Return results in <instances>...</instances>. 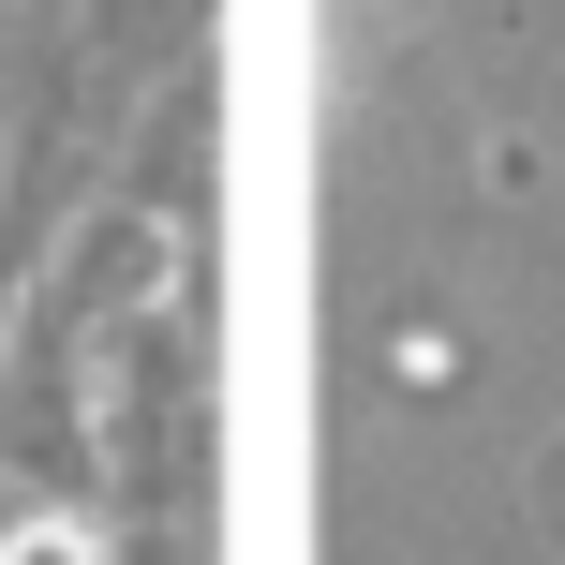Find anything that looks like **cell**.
I'll return each mask as SVG.
<instances>
[{
  "label": "cell",
  "instance_id": "cell-1",
  "mask_svg": "<svg viewBox=\"0 0 565 565\" xmlns=\"http://www.w3.org/2000/svg\"><path fill=\"white\" fill-rule=\"evenodd\" d=\"M0 565H89V536H75V521H15V536H0Z\"/></svg>",
  "mask_w": 565,
  "mask_h": 565
}]
</instances>
